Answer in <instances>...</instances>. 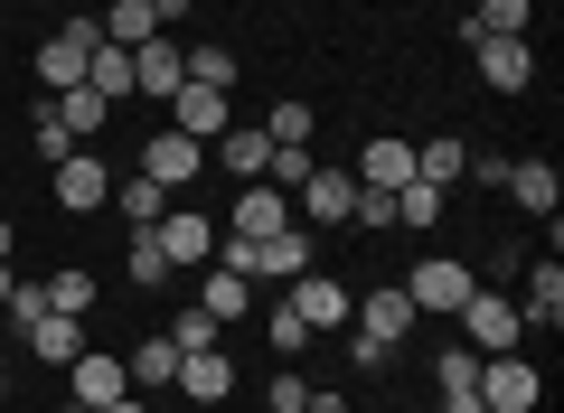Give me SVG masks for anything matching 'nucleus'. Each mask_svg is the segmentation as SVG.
Masks as SVG:
<instances>
[{
    "label": "nucleus",
    "mask_w": 564,
    "mask_h": 413,
    "mask_svg": "<svg viewBox=\"0 0 564 413\" xmlns=\"http://www.w3.org/2000/svg\"><path fill=\"white\" fill-rule=\"evenodd\" d=\"M217 254H226V273H245V282H302L311 263H321V254H311V226H302V217L282 226V236H263V244H217Z\"/></svg>",
    "instance_id": "1"
},
{
    "label": "nucleus",
    "mask_w": 564,
    "mask_h": 413,
    "mask_svg": "<svg viewBox=\"0 0 564 413\" xmlns=\"http://www.w3.org/2000/svg\"><path fill=\"white\" fill-rule=\"evenodd\" d=\"M470 292H480V273H470L462 254H423L414 273H404V301H414L423 319H452V311H462Z\"/></svg>",
    "instance_id": "2"
},
{
    "label": "nucleus",
    "mask_w": 564,
    "mask_h": 413,
    "mask_svg": "<svg viewBox=\"0 0 564 413\" xmlns=\"http://www.w3.org/2000/svg\"><path fill=\"white\" fill-rule=\"evenodd\" d=\"M470 394H480L489 413H536L545 404V376H536V357H480V376H470Z\"/></svg>",
    "instance_id": "3"
},
{
    "label": "nucleus",
    "mask_w": 564,
    "mask_h": 413,
    "mask_svg": "<svg viewBox=\"0 0 564 413\" xmlns=\"http://www.w3.org/2000/svg\"><path fill=\"white\" fill-rule=\"evenodd\" d=\"M452 319H462V348H480V357H508V348L527 338L518 301H508V292H489V282H480V292H470V301H462Z\"/></svg>",
    "instance_id": "4"
},
{
    "label": "nucleus",
    "mask_w": 564,
    "mask_h": 413,
    "mask_svg": "<svg viewBox=\"0 0 564 413\" xmlns=\"http://www.w3.org/2000/svg\"><path fill=\"white\" fill-rule=\"evenodd\" d=\"M282 226H292V188H273V178H245L236 207H226V236H217V244H263V236H282Z\"/></svg>",
    "instance_id": "5"
},
{
    "label": "nucleus",
    "mask_w": 564,
    "mask_h": 413,
    "mask_svg": "<svg viewBox=\"0 0 564 413\" xmlns=\"http://www.w3.org/2000/svg\"><path fill=\"white\" fill-rule=\"evenodd\" d=\"M95 47H104V29H95V20L76 10V20H66L57 39L39 47V85H47V95H66V85H85V66H95Z\"/></svg>",
    "instance_id": "6"
},
{
    "label": "nucleus",
    "mask_w": 564,
    "mask_h": 413,
    "mask_svg": "<svg viewBox=\"0 0 564 413\" xmlns=\"http://www.w3.org/2000/svg\"><path fill=\"white\" fill-rule=\"evenodd\" d=\"M47 188H57L66 217H104V207H113V170H104L95 151H66L57 170H47Z\"/></svg>",
    "instance_id": "7"
},
{
    "label": "nucleus",
    "mask_w": 564,
    "mask_h": 413,
    "mask_svg": "<svg viewBox=\"0 0 564 413\" xmlns=\"http://www.w3.org/2000/svg\"><path fill=\"white\" fill-rule=\"evenodd\" d=\"M414 301H404V282H367L358 292V311H348V329H367V338H386V348H404L414 338Z\"/></svg>",
    "instance_id": "8"
},
{
    "label": "nucleus",
    "mask_w": 564,
    "mask_h": 413,
    "mask_svg": "<svg viewBox=\"0 0 564 413\" xmlns=\"http://www.w3.org/2000/svg\"><path fill=\"white\" fill-rule=\"evenodd\" d=\"M198 170H207V141H188V132H141V178H161L170 197H180Z\"/></svg>",
    "instance_id": "9"
},
{
    "label": "nucleus",
    "mask_w": 564,
    "mask_h": 413,
    "mask_svg": "<svg viewBox=\"0 0 564 413\" xmlns=\"http://www.w3.org/2000/svg\"><path fill=\"white\" fill-rule=\"evenodd\" d=\"M470 66H480L489 95H527L536 85V47L527 39H470Z\"/></svg>",
    "instance_id": "10"
},
{
    "label": "nucleus",
    "mask_w": 564,
    "mask_h": 413,
    "mask_svg": "<svg viewBox=\"0 0 564 413\" xmlns=\"http://www.w3.org/2000/svg\"><path fill=\"white\" fill-rule=\"evenodd\" d=\"M151 236H161V254H170V273H198V263H217V226H207L198 207H170V217L151 226Z\"/></svg>",
    "instance_id": "11"
},
{
    "label": "nucleus",
    "mask_w": 564,
    "mask_h": 413,
    "mask_svg": "<svg viewBox=\"0 0 564 413\" xmlns=\"http://www.w3.org/2000/svg\"><path fill=\"white\" fill-rule=\"evenodd\" d=\"M348 207H358V178L329 170V160L302 178V188H292V217H311V226H348Z\"/></svg>",
    "instance_id": "12"
},
{
    "label": "nucleus",
    "mask_w": 564,
    "mask_h": 413,
    "mask_svg": "<svg viewBox=\"0 0 564 413\" xmlns=\"http://www.w3.org/2000/svg\"><path fill=\"white\" fill-rule=\"evenodd\" d=\"M282 301L302 311V329H348V311H358V292H348V282H329L321 263H311V273L292 282V292H282Z\"/></svg>",
    "instance_id": "13"
},
{
    "label": "nucleus",
    "mask_w": 564,
    "mask_h": 413,
    "mask_svg": "<svg viewBox=\"0 0 564 413\" xmlns=\"http://www.w3.org/2000/svg\"><path fill=\"white\" fill-rule=\"evenodd\" d=\"M180 85H188V47L170 39V29H161V39H151V47H132V95L170 104V95H180Z\"/></svg>",
    "instance_id": "14"
},
{
    "label": "nucleus",
    "mask_w": 564,
    "mask_h": 413,
    "mask_svg": "<svg viewBox=\"0 0 564 413\" xmlns=\"http://www.w3.org/2000/svg\"><path fill=\"white\" fill-rule=\"evenodd\" d=\"M226 122H236V95H217V85H180V95H170V132H188V141H217Z\"/></svg>",
    "instance_id": "15"
},
{
    "label": "nucleus",
    "mask_w": 564,
    "mask_h": 413,
    "mask_svg": "<svg viewBox=\"0 0 564 413\" xmlns=\"http://www.w3.org/2000/svg\"><path fill=\"white\" fill-rule=\"evenodd\" d=\"M66 394H76V404H122V394H132V376H122V357H104V348H85L76 367H66Z\"/></svg>",
    "instance_id": "16"
},
{
    "label": "nucleus",
    "mask_w": 564,
    "mask_h": 413,
    "mask_svg": "<svg viewBox=\"0 0 564 413\" xmlns=\"http://www.w3.org/2000/svg\"><path fill=\"white\" fill-rule=\"evenodd\" d=\"M170 385H180L188 404H226V394H236V357H226V348H198V357H180Z\"/></svg>",
    "instance_id": "17"
},
{
    "label": "nucleus",
    "mask_w": 564,
    "mask_h": 413,
    "mask_svg": "<svg viewBox=\"0 0 564 413\" xmlns=\"http://www.w3.org/2000/svg\"><path fill=\"white\" fill-rule=\"evenodd\" d=\"M348 178H358V188H404V178H414V141H404V132H377Z\"/></svg>",
    "instance_id": "18"
},
{
    "label": "nucleus",
    "mask_w": 564,
    "mask_h": 413,
    "mask_svg": "<svg viewBox=\"0 0 564 413\" xmlns=\"http://www.w3.org/2000/svg\"><path fill=\"white\" fill-rule=\"evenodd\" d=\"M29 357H47V367H76V357L85 348H95V329H85V319H57V311H47V319H29Z\"/></svg>",
    "instance_id": "19"
},
{
    "label": "nucleus",
    "mask_w": 564,
    "mask_h": 413,
    "mask_svg": "<svg viewBox=\"0 0 564 413\" xmlns=\"http://www.w3.org/2000/svg\"><path fill=\"white\" fill-rule=\"evenodd\" d=\"M47 104H57V122H66V141H76V151L113 132V104H104L95 85H66V95H47Z\"/></svg>",
    "instance_id": "20"
},
{
    "label": "nucleus",
    "mask_w": 564,
    "mask_h": 413,
    "mask_svg": "<svg viewBox=\"0 0 564 413\" xmlns=\"http://www.w3.org/2000/svg\"><path fill=\"white\" fill-rule=\"evenodd\" d=\"M518 319H527V329H555V319H564V263H555V254H545V263H527Z\"/></svg>",
    "instance_id": "21"
},
{
    "label": "nucleus",
    "mask_w": 564,
    "mask_h": 413,
    "mask_svg": "<svg viewBox=\"0 0 564 413\" xmlns=\"http://www.w3.org/2000/svg\"><path fill=\"white\" fill-rule=\"evenodd\" d=\"M207 160H217V170H226V178L245 188V178H263V160H273V141H263V132H236V122H226V132L207 141Z\"/></svg>",
    "instance_id": "22"
},
{
    "label": "nucleus",
    "mask_w": 564,
    "mask_h": 413,
    "mask_svg": "<svg viewBox=\"0 0 564 413\" xmlns=\"http://www.w3.org/2000/svg\"><path fill=\"white\" fill-rule=\"evenodd\" d=\"M198 311L207 319H245V311H254V282L226 273V263H198Z\"/></svg>",
    "instance_id": "23"
},
{
    "label": "nucleus",
    "mask_w": 564,
    "mask_h": 413,
    "mask_svg": "<svg viewBox=\"0 0 564 413\" xmlns=\"http://www.w3.org/2000/svg\"><path fill=\"white\" fill-rule=\"evenodd\" d=\"M508 197H518L527 217H555V197H564L555 160H508Z\"/></svg>",
    "instance_id": "24"
},
{
    "label": "nucleus",
    "mask_w": 564,
    "mask_h": 413,
    "mask_svg": "<svg viewBox=\"0 0 564 413\" xmlns=\"http://www.w3.org/2000/svg\"><path fill=\"white\" fill-rule=\"evenodd\" d=\"M443 217H452V188H433V178H404L395 188V226L404 236H433Z\"/></svg>",
    "instance_id": "25"
},
{
    "label": "nucleus",
    "mask_w": 564,
    "mask_h": 413,
    "mask_svg": "<svg viewBox=\"0 0 564 413\" xmlns=\"http://www.w3.org/2000/svg\"><path fill=\"white\" fill-rule=\"evenodd\" d=\"M113 217L132 226V236H141V226H161V217H170V188H161V178H141V170L113 178Z\"/></svg>",
    "instance_id": "26"
},
{
    "label": "nucleus",
    "mask_w": 564,
    "mask_h": 413,
    "mask_svg": "<svg viewBox=\"0 0 564 413\" xmlns=\"http://www.w3.org/2000/svg\"><path fill=\"white\" fill-rule=\"evenodd\" d=\"M527 20H536V0H470L462 39H527Z\"/></svg>",
    "instance_id": "27"
},
{
    "label": "nucleus",
    "mask_w": 564,
    "mask_h": 413,
    "mask_svg": "<svg viewBox=\"0 0 564 413\" xmlns=\"http://www.w3.org/2000/svg\"><path fill=\"white\" fill-rule=\"evenodd\" d=\"M95 29H104L113 47H151V39H161V0H113Z\"/></svg>",
    "instance_id": "28"
},
{
    "label": "nucleus",
    "mask_w": 564,
    "mask_h": 413,
    "mask_svg": "<svg viewBox=\"0 0 564 413\" xmlns=\"http://www.w3.org/2000/svg\"><path fill=\"white\" fill-rule=\"evenodd\" d=\"M122 376H132V394H170V376H180V348H170V338H141V348L122 357Z\"/></svg>",
    "instance_id": "29"
},
{
    "label": "nucleus",
    "mask_w": 564,
    "mask_h": 413,
    "mask_svg": "<svg viewBox=\"0 0 564 413\" xmlns=\"http://www.w3.org/2000/svg\"><path fill=\"white\" fill-rule=\"evenodd\" d=\"M414 178H433V188H462L470 178V141H414Z\"/></svg>",
    "instance_id": "30"
},
{
    "label": "nucleus",
    "mask_w": 564,
    "mask_h": 413,
    "mask_svg": "<svg viewBox=\"0 0 564 413\" xmlns=\"http://www.w3.org/2000/svg\"><path fill=\"white\" fill-rule=\"evenodd\" d=\"M263 141H282V151H292V141H311V151H321V113H311L302 95H282L273 113H263Z\"/></svg>",
    "instance_id": "31"
},
{
    "label": "nucleus",
    "mask_w": 564,
    "mask_h": 413,
    "mask_svg": "<svg viewBox=\"0 0 564 413\" xmlns=\"http://www.w3.org/2000/svg\"><path fill=\"white\" fill-rule=\"evenodd\" d=\"M39 292H47V311H57V319H85V311H95V273H85V263H66V273H47Z\"/></svg>",
    "instance_id": "32"
},
{
    "label": "nucleus",
    "mask_w": 564,
    "mask_h": 413,
    "mask_svg": "<svg viewBox=\"0 0 564 413\" xmlns=\"http://www.w3.org/2000/svg\"><path fill=\"white\" fill-rule=\"evenodd\" d=\"M122 273H132V292H170V254H161V236H151V226L132 236V254H122Z\"/></svg>",
    "instance_id": "33"
},
{
    "label": "nucleus",
    "mask_w": 564,
    "mask_h": 413,
    "mask_svg": "<svg viewBox=\"0 0 564 413\" xmlns=\"http://www.w3.org/2000/svg\"><path fill=\"white\" fill-rule=\"evenodd\" d=\"M85 85H95L104 104H122V95H132V47L104 39V47H95V66H85Z\"/></svg>",
    "instance_id": "34"
},
{
    "label": "nucleus",
    "mask_w": 564,
    "mask_h": 413,
    "mask_svg": "<svg viewBox=\"0 0 564 413\" xmlns=\"http://www.w3.org/2000/svg\"><path fill=\"white\" fill-rule=\"evenodd\" d=\"M217 329H226V319H207L198 301H180V311H170V329H161V338H170V348H180V357H198V348H217Z\"/></svg>",
    "instance_id": "35"
},
{
    "label": "nucleus",
    "mask_w": 564,
    "mask_h": 413,
    "mask_svg": "<svg viewBox=\"0 0 564 413\" xmlns=\"http://www.w3.org/2000/svg\"><path fill=\"white\" fill-rule=\"evenodd\" d=\"M236 76H245L236 47H188V85H217V95H236Z\"/></svg>",
    "instance_id": "36"
},
{
    "label": "nucleus",
    "mask_w": 564,
    "mask_h": 413,
    "mask_svg": "<svg viewBox=\"0 0 564 413\" xmlns=\"http://www.w3.org/2000/svg\"><path fill=\"white\" fill-rule=\"evenodd\" d=\"M29 141H39V160H47V170H57V160L76 151V141H66V122H57V104H47V95H39V113H29Z\"/></svg>",
    "instance_id": "37"
},
{
    "label": "nucleus",
    "mask_w": 564,
    "mask_h": 413,
    "mask_svg": "<svg viewBox=\"0 0 564 413\" xmlns=\"http://www.w3.org/2000/svg\"><path fill=\"white\" fill-rule=\"evenodd\" d=\"M263 338H273L282 357H302V348H311V329H302V311H292V301H273V319H263Z\"/></svg>",
    "instance_id": "38"
},
{
    "label": "nucleus",
    "mask_w": 564,
    "mask_h": 413,
    "mask_svg": "<svg viewBox=\"0 0 564 413\" xmlns=\"http://www.w3.org/2000/svg\"><path fill=\"white\" fill-rule=\"evenodd\" d=\"M302 404H311V376H292V367H282L273 385H263V413H302Z\"/></svg>",
    "instance_id": "39"
},
{
    "label": "nucleus",
    "mask_w": 564,
    "mask_h": 413,
    "mask_svg": "<svg viewBox=\"0 0 564 413\" xmlns=\"http://www.w3.org/2000/svg\"><path fill=\"white\" fill-rule=\"evenodd\" d=\"M348 367H358V376H386V367H395V348L367 338V329H348Z\"/></svg>",
    "instance_id": "40"
},
{
    "label": "nucleus",
    "mask_w": 564,
    "mask_h": 413,
    "mask_svg": "<svg viewBox=\"0 0 564 413\" xmlns=\"http://www.w3.org/2000/svg\"><path fill=\"white\" fill-rule=\"evenodd\" d=\"M470 376H480V357H470V348H443V357H433V385H443V394H462Z\"/></svg>",
    "instance_id": "41"
},
{
    "label": "nucleus",
    "mask_w": 564,
    "mask_h": 413,
    "mask_svg": "<svg viewBox=\"0 0 564 413\" xmlns=\"http://www.w3.org/2000/svg\"><path fill=\"white\" fill-rule=\"evenodd\" d=\"M0 319H20V329L47 319V292H39V282H10V311H0Z\"/></svg>",
    "instance_id": "42"
},
{
    "label": "nucleus",
    "mask_w": 564,
    "mask_h": 413,
    "mask_svg": "<svg viewBox=\"0 0 564 413\" xmlns=\"http://www.w3.org/2000/svg\"><path fill=\"white\" fill-rule=\"evenodd\" d=\"M470 178L480 188H508V151H470Z\"/></svg>",
    "instance_id": "43"
},
{
    "label": "nucleus",
    "mask_w": 564,
    "mask_h": 413,
    "mask_svg": "<svg viewBox=\"0 0 564 413\" xmlns=\"http://www.w3.org/2000/svg\"><path fill=\"white\" fill-rule=\"evenodd\" d=\"M302 413H358V404H348V385H311V404Z\"/></svg>",
    "instance_id": "44"
},
{
    "label": "nucleus",
    "mask_w": 564,
    "mask_h": 413,
    "mask_svg": "<svg viewBox=\"0 0 564 413\" xmlns=\"http://www.w3.org/2000/svg\"><path fill=\"white\" fill-rule=\"evenodd\" d=\"M443 413H489V404H480V394L462 385V394H443Z\"/></svg>",
    "instance_id": "45"
},
{
    "label": "nucleus",
    "mask_w": 564,
    "mask_h": 413,
    "mask_svg": "<svg viewBox=\"0 0 564 413\" xmlns=\"http://www.w3.org/2000/svg\"><path fill=\"white\" fill-rule=\"evenodd\" d=\"M104 413H151V394H122V404H104Z\"/></svg>",
    "instance_id": "46"
},
{
    "label": "nucleus",
    "mask_w": 564,
    "mask_h": 413,
    "mask_svg": "<svg viewBox=\"0 0 564 413\" xmlns=\"http://www.w3.org/2000/svg\"><path fill=\"white\" fill-rule=\"evenodd\" d=\"M10 282H20V273H10V263H0V311H10Z\"/></svg>",
    "instance_id": "47"
},
{
    "label": "nucleus",
    "mask_w": 564,
    "mask_h": 413,
    "mask_svg": "<svg viewBox=\"0 0 564 413\" xmlns=\"http://www.w3.org/2000/svg\"><path fill=\"white\" fill-rule=\"evenodd\" d=\"M0 263H10V217H0Z\"/></svg>",
    "instance_id": "48"
},
{
    "label": "nucleus",
    "mask_w": 564,
    "mask_h": 413,
    "mask_svg": "<svg viewBox=\"0 0 564 413\" xmlns=\"http://www.w3.org/2000/svg\"><path fill=\"white\" fill-rule=\"evenodd\" d=\"M57 413H95V404H57Z\"/></svg>",
    "instance_id": "49"
}]
</instances>
